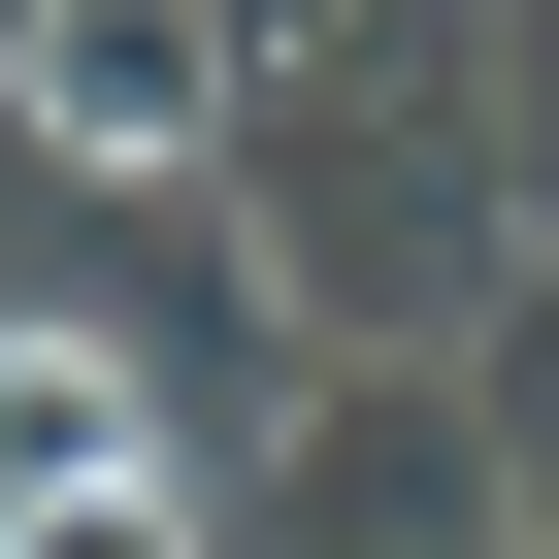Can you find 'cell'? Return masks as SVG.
Listing matches in <instances>:
<instances>
[{
  "label": "cell",
  "mask_w": 559,
  "mask_h": 559,
  "mask_svg": "<svg viewBox=\"0 0 559 559\" xmlns=\"http://www.w3.org/2000/svg\"><path fill=\"white\" fill-rule=\"evenodd\" d=\"M230 230L297 263V330H493L526 297V132H493V67L330 34V67L230 99Z\"/></svg>",
  "instance_id": "cell-1"
},
{
  "label": "cell",
  "mask_w": 559,
  "mask_h": 559,
  "mask_svg": "<svg viewBox=\"0 0 559 559\" xmlns=\"http://www.w3.org/2000/svg\"><path fill=\"white\" fill-rule=\"evenodd\" d=\"M67 526H230V461L132 330H0V559H67Z\"/></svg>",
  "instance_id": "cell-2"
},
{
  "label": "cell",
  "mask_w": 559,
  "mask_h": 559,
  "mask_svg": "<svg viewBox=\"0 0 559 559\" xmlns=\"http://www.w3.org/2000/svg\"><path fill=\"white\" fill-rule=\"evenodd\" d=\"M230 99H263L230 0H34V34H0V132H34L67 198H99V165H230Z\"/></svg>",
  "instance_id": "cell-3"
},
{
  "label": "cell",
  "mask_w": 559,
  "mask_h": 559,
  "mask_svg": "<svg viewBox=\"0 0 559 559\" xmlns=\"http://www.w3.org/2000/svg\"><path fill=\"white\" fill-rule=\"evenodd\" d=\"M461 362H493V428H526V526H559V263H526V297H493Z\"/></svg>",
  "instance_id": "cell-4"
},
{
  "label": "cell",
  "mask_w": 559,
  "mask_h": 559,
  "mask_svg": "<svg viewBox=\"0 0 559 559\" xmlns=\"http://www.w3.org/2000/svg\"><path fill=\"white\" fill-rule=\"evenodd\" d=\"M493 132H526V263H559V0H493Z\"/></svg>",
  "instance_id": "cell-5"
}]
</instances>
